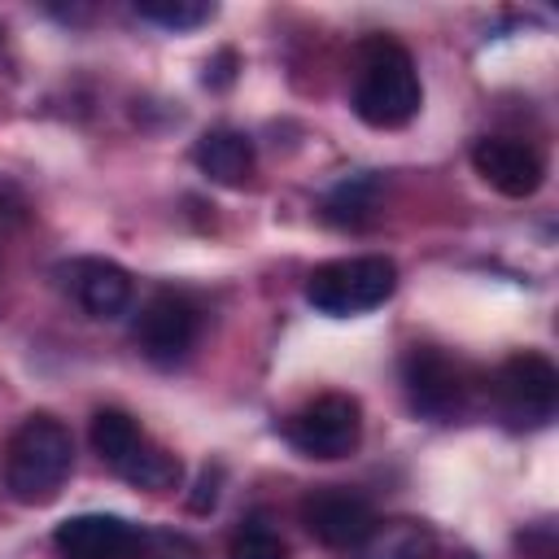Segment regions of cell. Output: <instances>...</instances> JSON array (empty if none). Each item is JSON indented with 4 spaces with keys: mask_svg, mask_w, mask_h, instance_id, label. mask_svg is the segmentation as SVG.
I'll return each mask as SVG.
<instances>
[{
    "mask_svg": "<svg viewBox=\"0 0 559 559\" xmlns=\"http://www.w3.org/2000/svg\"><path fill=\"white\" fill-rule=\"evenodd\" d=\"M74 467V441L70 428L52 415H31L13 437L4 454V485L17 502L39 507L52 502Z\"/></svg>",
    "mask_w": 559,
    "mask_h": 559,
    "instance_id": "obj_1",
    "label": "cell"
},
{
    "mask_svg": "<svg viewBox=\"0 0 559 559\" xmlns=\"http://www.w3.org/2000/svg\"><path fill=\"white\" fill-rule=\"evenodd\" d=\"M424 87L415 74V61L393 39H371L362 48V74L354 83V114L367 127H406L419 114Z\"/></svg>",
    "mask_w": 559,
    "mask_h": 559,
    "instance_id": "obj_2",
    "label": "cell"
},
{
    "mask_svg": "<svg viewBox=\"0 0 559 559\" xmlns=\"http://www.w3.org/2000/svg\"><path fill=\"white\" fill-rule=\"evenodd\" d=\"M393 288H397V266L384 253H362L314 266L306 280V301L332 319H349L384 306Z\"/></svg>",
    "mask_w": 559,
    "mask_h": 559,
    "instance_id": "obj_3",
    "label": "cell"
},
{
    "mask_svg": "<svg viewBox=\"0 0 559 559\" xmlns=\"http://www.w3.org/2000/svg\"><path fill=\"white\" fill-rule=\"evenodd\" d=\"M92 450L135 489H170L179 480V459L153 445L140 432V424L118 406H105L92 415Z\"/></svg>",
    "mask_w": 559,
    "mask_h": 559,
    "instance_id": "obj_4",
    "label": "cell"
},
{
    "mask_svg": "<svg viewBox=\"0 0 559 559\" xmlns=\"http://www.w3.org/2000/svg\"><path fill=\"white\" fill-rule=\"evenodd\" d=\"M284 441L306 459H345L362 441V411L349 393H323L284 419Z\"/></svg>",
    "mask_w": 559,
    "mask_h": 559,
    "instance_id": "obj_5",
    "label": "cell"
},
{
    "mask_svg": "<svg viewBox=\"0 0 559 559\" xmlns=\"http://www.w3.org/2000/svg\"><path fill=\"white\" fill-rule=\"evenodd\" d=\"M493 397L511 428H542L559 406V371L546 354H511L493 376Z\"/></svg>",
    "mask_w": 559,
    "mask_h": 559,
    "instance_id": "obj_6",
    "label": "cell"
},
{
    "mask_svg": "<svg viewBox=\"0 0 559 559\" xmlns=\"http://www.w3.org/2000/svg\"><path fill=\"white\" fill-rule=\"evenodd\" d=\"M135 349L153 362V367H175L188 358L192 341H197V310L188 297L179 293H153L131 328Z\"/></svg>",
    "mask_w": 559,
    "mask_h": 559,
    "instance_id": "obj_7",
    "label": "cell"
},
{
    "mask_svg": "<svg viewBox=\"0 0 559 559\" xmlns=\"http://www.w3.org/2000/svg\"><path fill=\"white\" fill-rule=\"evenodd\" d=\"M402 389H406L411 411L424 419H437V424L454 419L463 411V393H467L459 367L432 345H411L402 354Z\"/></svg>",
    "mask_w": 559,
    "mask_h": 559,
    "instance_id": "obj_8",
    "label": "cell"
},
{
    "mask_svg": "<svg viewBox=\"0 0 559 559\" xmlns=\"http://www.w3.org/2000/svg\"><path fill=\"white\" fill-rule=\"evenodd\" d=\"M301 524L310 528V537H319L332 550H358L380 528L371 502L354 489H341V485L306 493L301 498Z\"/></svg>",
    "mask_w": 559,
    "mask_h": 559,
    "instance_id": "obj_9",
    "label": "cell"
},
{
    "mask_svg": "<svg viewBox=\"0 0 559 559\" xmlns=\"http://www.w3.org/2000/svg\"><path fill=\"white\" fill-rule=\"evenodd\" d=\"M472 170L502 197H533L546 179V166L542 157L520 144V140H507V135H485L472 144Z\"/></svg>",
    "mask_w": 559,
    "mask_h": 559,
    "instance_id": "obj_10",
    "label": "cell"
},
{
    "mask_svg": "<svg viewBox=\"0 0 559 559\" xmlns=\"http://www.w3.org/2000/svg\"><path fill=\"white\" fill-rule=\"evenodd\" d=\"M140 533L105 511H87V515H70L57 524L52 546L61 550V559H131L140 550Z\"/></svg>",
    "mask_w": 559,
    "mask_h": 559,
    "instance_id": "obj_11",
    "label": "cell"
},
{
    "mask_svg": "<svg viewBox=\"0 0 559 559\" xmlns=\"http://www.w3.org/2000/svg\"><path fill=\"white\" fill-rule=\"evenodd\" d=\"M70 293L92 319H118L131 310L135 284L131 275L109 258H79L70 266Z\"/></svg>",
    "mask_w": 559,
    "mask_h": 559,
    "instance_id": "obj_12",
    "label": "cell"
},
{
    "mask_svg": "<svg viewBox=\"0 0 559 559\" xmlns=\"http://www.w3.org/2000/svg\"><path fill=\"white\" fill-rule=\"evenodd\" d=\"M192 162L201 175H210L214 183H245L249 170H253V140L245 131H231V127H214L205 131L197 144H192Z\"/></svg>",
    "mask_w": 559,
    "mask_h": 559,
    "instance_id": "obj_13",
    "label": "cell"
},
{
    "mask_svg": "<svg viewBox=\"0 0 559 559\" xmlns=\"http://www.w3.org/2000/svg\"><path fill=\"white\" fill-rule=\"evenodd\" d=\"M371 210H376V179H367V175L341 179V183L328 192V201H323V214H328V223H336V227H362V223L371 218Z\"/></svg>",
    "mask_w": 559,
    "mask_h": 559,
    "instance_id": "obj_14",
    "label": "cell"
},
{
    "mask_svg": "<svg viewBox=\"0 0 559 559\" xmlns=\"http://www.w3.org/2000/svg\"><path fill=\"white\" fill-rule=\"evenodd\" d=\"M135 13L166 31H197L214 17V4H205V0H135Z\"/></svg>",
    "mask_w": 559,
    "mask_h": 559,
    "instance_id": "obj_15",
    "label": "cell"
},
{
    "mask_svg": "<svg viewBox=\"0 0 559 559\" xmlns=\"http://www.w3.org/2000/svg\"><path fill=\"white\" fill-rule=\"evenodd\" d=\"M428 546H432V537L424 533V528H415V524H393V528H376L358 550L367 555V559H424L428 555Z\"/></svg>",
    "mask_w": 559,
    "mask_h": 559,
    "instance_id": "obj_16",
    "label": "cell"
},
{
    "mask_svg": "<svg viewBox=\"0 0 559 559\" xmlns=\"http://www.w3.org/2000/svg\"><path fill=\"white\" fill-rule=\"evenodd\" d=\"M227 559H288V546L266 524H245L227 542Z\"/></svg>",
    "mask_w": 559,
    "mask_h": 559,
    "instance_id": "obj_17",
    "label": "cell"
},
{
    "mask_svg": "<svg viewBox=\"0 0 559 559\" xmlns=\"http://www.w3.org/2000/svg\"><path fill=\"white\" fill-rule=\"evenodd\" d=\"M463 559H472V555H463Z\"/></svg>",
    "mask_w": 559,
    "mask_h": 559,
    "instance_id": "obj_18",
    "label": "cell"
}]
</instances>
